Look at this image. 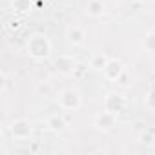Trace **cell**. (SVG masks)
<instances>
[{
    "label": "cell",
    "instance_id": "3",
    "mask_svg": "<svg viewBox=\"0 0 155 155\" xmlns=\"http://www.w3.org/2000/svg\"><path fill=\"white\" fill-rule=\"evenodd\" d=\"M9 133L13 135V139H18V140H24V139H29L31 133H33V126L28 119H17L9 124Z\"/></svg>",
    "mask_w": 155,
    "mask_h": 155
},
{
    "label": "cell",
    "instance_id": "5",
    "mask_svg": "<svg viewBox=\"0 0 155 155\" xmlns=\"http://www.w3.org/2000/svg\"><path fill=\"white\" fill-rule=\"evenodd\" d=\"M55 68L60 75H73L77 71V60L71 55H58V58L55 60Z\"/></svg>",
    "mask_w": 155,
    "mask_h": 155
},
{
    "label": "cell",
    "instance_id": "16",
    "mask_svg": "<svg viewBox=\"0 0 155 155\" xmlns=\"http://www.w3.org/2000/svg\"><path fill=\"white\" fill-rule=\"evenodd\" d=\"M6 88H8V79H6V71H2V88H0V91H6Z\"/></svg>",
    "mask_w": 155,
    "mask_h": 155
},
{
    "label": "cell",
    "instance_id": "8",
    "mask_svg": "<svg viewBox=\"0 0 155 155\" xmlns=\"http://www.w3.org/2000/svg\"><path fill=\"white\" fill-rule=\"evenodd\" d=\"M46 126H48V130H51V131H55V133H62V131L66 130L68 122H66V119H64L60 113H53V115L48 117Z\"/></svg>",
    "mask_w": 155,
    "mask_h": 155
},
{
    "label": "cell",
    "instance_id": "1",
    "mask_svg": "<svg viewBox=\"0 0 155 155\" xmlns=\"http://www.w3.org/2000/svg\"><path fill=\"white\" fill-rule=\"evenodd\" d=\"M26 49H28V55H29V57L40 60V58L49 57V53H51V44H49V40H48L46 35L37 33V35L29 37V40H28V44H26Z\"/></svg>",
    "mask_w": 155,
    "mask_h": 155
},
{
    "label": "cell",
    "instance_id": "10",
    "mask_svg": "<svg viewBox=\"0 0 155 155\" xmlns=\"http://www.w3.org/2000/svg\"><path fill=\"white\" fill-rule=\"evenodd\" d=\"M68 38H69L71 44L79 46V44L84 42V38H86V31H84L81 26H71V28L68 29Z\"/></svg>",
    "mask_w": 155,
    "mask_h": 155
},
{
    "label": "cell",
    "instance_id": "14",
    "mask_svg": "<svg viewBox=\"0 0 155 155\" xmlns=\"http://www.w3.org/2000/svg\"><path fill=\"white\" fill-rule=\"evenodd\" d=\"M146 108L155 110V91H150L148 93V97H146Z\"/></svg>",
    "mask_w": 155,
    "mask_h": 155
},
{
    "label": "cell",
    "instance_id": "11",
    "mask_svg": "<svg viewBox=\"0 0 155 155\" xmlns=\"http://www.w3.org/2000/svg\"><path fill=\"white\" fill-rule=\"evenodd\" d=\"M108 57L104 55V53H95L93 57H91V62H90V68H93V69H99V71H102L104 69V66L108 64Z\"/></svg>",
    "mask_w": 155,
    "mask_h": 155
},
{
    "label": "cell",
    "instance_id": "15",
    "mask_svg": "<svg viewBox=\"0 0 155 155\" xmlns=\"http://www.w3.org/2000/svg\"><path fill=\"white\" fill-rule=\"evenodd\" d=\"M140 142L150 146V144H153V142H155V139H153V135H150V133H142V135H140Z\"/></svg>",
    "mask_w": 155,
    "mask_h": 155
},
{
    "label": "cell",
    "instance_id": "9",
    "mask_svg": "<svg viewBox=\"0 0 155 155\" xmlns=\"http://www.w3.org/2000/svg\"><path fill=\"white\" fill-rule=\"evenodd\" d=\"M106 11V4H104V0H88V4H86V13L93 18H99L102 17Z\"/></svg>",
    "mask_w": 155,
    "mask_h": 155
},
{
    "label": "cell",
    "instance_id": "12",
    "mask_svg": "<svg viewBox=\"0 0 155 155\" xmlns=\"http://www.w3.org/2000/svg\"><path fill=\"white\" fill-rule=\"evenodd\" d=\"M144 49L150 53H155V33H148L144 37Z\"/></svg>",
    "mask_w": 155,
    "mask_h": 155
},
{
    "label": "cell",
    "instance_id": "2",
    "mask_svg": "<svg viewBox=\"0 0 155 155\" xmlns=\"http://www.w3.org/2000/svg\"><path fill=\"white\" fill-rule=\"evenodd\" d=\"M57 102L66 111H77V110L81 108V104H82V97H81V93L77 91V90H64L58 95Z\"/></svg>",
    "mask_w": 155,
    "mask_h": 155
},
{
    "label": "cell",
    "instance_id": "4",
    "mask_svg": "<svg viewBox=\"0 0 155 155\" xmlns=\"http://www.w3.org/2000/svg\"><path fill=\"white\" fill-rule=\"evenodd\" d=\"M122 73H124V66H122V62L117 60V58H110L108 64H106L104 69H102V75L106 77L110 82H117V81L120 79Z\"/></svg>",
    "mask_w": 155,
    "mask_h": 155
},
{
    "label": "cell",
    "instance_id": "13",
    "mask_svg": "<svg viewBox=\"0 0 155 155\" xmlns=\"http://www.w3.org/2000/svg\"><path fill=\"white\" fill-rule=\"evenodd\" d=\"M13 8L17 11H29L31 9V2L29 0H13Z\"/></svg>",
    "mask_w": 155,
    "mask_h": 155
},
{
    "label": "cell",
    "instance_id": "6",
    "mask_svg": "<svg viewBox=\"0 0 155 155\" xmlns=\"http://www.w3.org/2000/svg\"><path fill=\"white\" fill-rule=\"evenodd\" d=\"M93 122H95V126H97L99 130L110 131V130H113L115 124H117V115L111 113V111H108V110H104V111H101V113L95 115V120H93Z\"/></svg>",
    "mask_w": 155,
    "mask_h": 155
},
{
    "label": "cell",
    "instance_id": "7",
    "mask_svg": "<svg viewBox=\"0 0 155 155\" xmlns=\"http://www.w3.org/2000/svg\"><path fill=\"white\" fill-rule=\"evenodd\" d=\"M124 106H126V101H124L122 95L110 93V95H106V99H104V110H108V111H111V113H115V115H119V113L124 110Z\"/></svg>",
    "mask_w": 155,
    "mask_h": 155
}]
</instances>
